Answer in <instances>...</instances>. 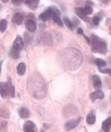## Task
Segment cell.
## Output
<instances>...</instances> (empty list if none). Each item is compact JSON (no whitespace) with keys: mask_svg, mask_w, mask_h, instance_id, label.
Wrapping results in <instances>:
<instances>
[{"mask_svg":"<svg viewBox=\"0 0 111 132\" xmlns=\"http://www.w3.org/2000/svg\"><path fill=\"white\" fill-rule=\"evenodd\" d=\"M59 57H60V62L64 68L71 71L79 68L83 61V57L80 51L72 47L65 48L63 51L60 52Z\"/></svg>","mask_w":111,"mask_h":132,"instance_id":"obj_1","label":"cell"},{"mask_svg":"<svg viewBox=\"0 0 111 132\" xmlns=\"http://www.w3.org/2000/svg\"><path fill=\"white\" fill-rule=\"evenodd\" d=\"M28 91L34 97L42 99L46 95V84L40 75L35 74L29 78L27 85Z\"/></svg>","mask_w":111,"mask_h":132,"instance_id":"obj_2","label":"cell"},{"mask_svg":"<svg viewBox=\"0 0 111 132\" xmlns=\"http://www.w3.org/2000/svg\"><path fill=\"white\" fill-rule=\"evenodd\" d=\"M91 50L95 53H100V54H106L107 52V47H106V43L97 36H91Z\"/></svg>","mask_w":111,"mask_h":132,"instance_id":"obj_3","label":"cell"},{"mask_svg":"<svg viewBox=\"0 0 111 132\" xmlns=\"http://www.w3.org/2000/svg\"><path fill=\"white\" fill-rule=\"evenodd\" d=\"M0 91H1V96H14V88L10 83L3 82L0 85Z\"/></svg>","mask_w":111,"mask_h":132,"instance_id":"obj_4","label":"cell"},{"mask_svg":"<svg viewBox=\"0 0 111 132\" xmlns=\"http://www.w3.org/2000/svg\"><path fill=\"white\" fill-rule=\"evenodd\" d=\"M55 35H57V33L54 32H48V33H44L42 35V41L43 43L46 44H49V45H53V44H58V42L55 41Z\"/></svg>","mask_w":111,"mask_h":132,"instance_id":"obj_5","label":"cell"},{"mask_svg":"<svg viewBox=\"0 0 111 132\" xmlns=\"http://www.w3.org/2000/svg\"><path fill=\"white\" fill-rule=\"evenodd\" d=\"M50 9L52 10V19L54 20V22L57 23L59 27H63V22L60 19V11L55 7H50Z\"/></svg>","mask_w":111,"mask_h":132,"instance_id":"obj_6","label":"cell"},{"mask_svg":"<svg viewBox=\"0 0 111 132\" xmlns=\"http://www.w3.org/2000/svg\"><path fill=\"white\" fill-rule=\"evenodd\" d=\"M24 131L25 132H36L37 131L36 125L31 121L25 122V125H24Z\"/></svg>","mask_w":111,"mask_h":132,"instance_id":"obj_7","label":"cell"},{"mask_svg":"<svg viewBox=\"0 0 111 132\" xmlns=\"http://www.w3.org/2000/svg\"><path fill=\"white\" fill-rule=\"evenodd\" d=\"M79 122H80V119H77V120H71V121L67 122L66 124H65V129H66L67 131L73 129V128H75L76 126L79 124Z\"/></svg>","mask_w":111,"mask_h":132,"instance_id":"obj_8","label":"cell"},{"mask_svg":"<svg viewBox=\"0 0 111 132\" xmlns=\"http://www.w3.org/2000/svg\"><path fill=\"white\" fill-rule=\"evenodd\" d=\"M25 28H26V29L29 32H34L37 29V25L36 23H35V21L29 19V20H26V22H25Z\"/></svg>","mask_w":111,"mask_h":132,"instance_id":"obj_9","label":"cell"},{"mask_svg":"<svg viewBox=\"0 0 111 132\" xmlns=\"http://www.w3.org/2000/svg\"><path fill=\"white\" fill-rule=\"evenodd\" d=\"M13 48H15L16 50H21L24 47V41H23V39L20 37V36H17L16 39H15V41L13 43V45H12Z\"/></svg>","mask_w":111,"mask_h":132,"instance_id":"obj_10","label":"cell"},{"mask_svg":"<svg viewBox=\"0 0 111 132\" xmlns=\"http://www.w3.org/2000/svg\"><path fill=\"white\" fill-rule=\"evenodd\" d=\"M89 97H90V99H91L92 102H94L96 99H103V98H105V94H104V93L102 91H100V90H97L96 92H94V93L90 94Z\"/></svg>","mask_w":111,"mask_h":132,"instance_id":"obj_11","label":"cell"},{"mask_svg":"<svg viewBox=\"0 0 111 132\" xmlns=\"http://www.w3.org/2000/svg\"><path fill=\"white\" fill-rule=\"evenodd\" d=\"M75 12L77 14L78 16L80 17L81 19L84 20V21H89V18H88V14L84 11V9L83 8H76L75 9Z\"/></svg>","mask_w":111,"mask_h":132,"instance_id":"obj_12","label":"cell"},{"mask_svg":"<svg viewBox=\"0 0 111 132\" xmlns=\"http://www.w3.org/2000/svg\"><path fill=\"white\" fill-rule=\"evenodd\" d=\"M92 81H93V87L95 90H100L102 87V80L99 77V76H93L92 77Z\"/></svg>","mask_w":111,"mask_h":132,"instance_id":"obj_13","label":"cell"},{"mask_svg":"<svg viewBox=\"0 0 111 132\" xmlns=\"http://www.w3.org/2000/svg\"><path fill=\"white\" fill-rule=\"evenodd\" d=\"M12 22L14 24H16V25H21L24 22V16L19 12H16L12 17Z\"/></svg>","mask_w":111,"mask_h":132,"instance_id":"obj_14","label":"cell"},{"mask_svg":"<svg viewBox=\"0 0 111 132\" xmlns=\"http://www.w3.org/2000/svg\"><path fill=\"white\" fill-rule=\"evenodd\" d=\"M40 18H41V19H42V21H44V22L48 21V20L50 19V18H52V10H51V9L49 8L47 10V11H44V12H42V13L41 14Z\"/></svg>","mask_w":111,"mask_h":132,"instance_id":"obj_15","label":"cell"},{"mask_svg":"<svg viewBox=\"0 0 111 132\" xmlns=\"http://www.w3.org/2000/svg\"><path fill=\"white\" fill-rule=\"evenodd\" d=\"M40 0H26L25 4L27 5V7L31 10H36L39 6Z\"/></svg>","mask_w":111,"mask_h":132,"instance_id":"obj_16","label":"cell"},{"mask_svg":"<svg viewBox=\"0 0 111 132\" xmlns=\"http://www.w3.org/2000/svg\"><path fill=\"white\" fill-rule=\"evenodd\" d=\"M19 115L21 118H28L29 116H30V112H29V110L26 109V108H21L19 110Z\"/></svg>","mask_w":111,"mask_h":132,"instance_id":"obj_17","label":"cell"},{"mask_svg":"<svg viewBox=\"0 0 111 132\" xmlns=\"http://www.w3.org/2000/svg\"><path fill=\"white\" fill-rule=\"evenodd\" d=\"M110 127H111V117H109V118H107L106 121L103 123L102 127H103L104 132H109V128H110Z\"/></svg>","mask_w":111,"mask_h":132,"instance_id":"obj_18","label":"cell"},{"mask_svg":"<svg viewBox=\"0 0 111 132\" xmlns=\"http://www.w3.org/2000/svg\"><path fill=\"white\" fill-rule=\"evenodd\" d=\"M17 73H18L19 76H23L25 73V64L24 62H21V63L18 64V66H17Z\"/></svg>","mask_w":111,"mask_h":132,"instance_id":"obj_19","label":"cell"},{"mask_svg":"<svg viewBox=\"0 0 111 132\" xmlns=\"http://www.w3.org/2000/svg\"><path fill=\"white\" fill-rule=\"evenodd\" d=\"M95 121H96V117H95L94 112H90L89 115L87 116V122L89 125L95 124Z\"/></svg>","mask_w":111,"mask_h":132,"instance_id":"obj_20","label":"cell"},{"mask_svg":"<svg viewBox=\"0 0 111 132\" xmlns=\"http://www.w3.org/2000/svg\"><path fill=\"white\" fill-rule=\"evenodd\" d=\"M11 58L12 59H14V60H17V59L19 58L20 57V51L19 50H16L15 48H11Z\"/></svg>","mask_w":111,"mask_h":132,"instance_id":"obj_21","label":"cell"},{"mask_svg":"<svg viewBox=\"0 0 111 132\" xmlns=\"http://www.w3.org/2000/svg\"><path fill=\"white\" fill-rule=\"evenodd\" d=\"M95 63H96V65H97L99 68H103V67L106 66V62L104 61V60H102V59H96V60H95Z\"/></svg>","mask_w":111,"mask_h":132,"instance_id":"obj_22","label":"cell"},{"mask_svg":"<svg viewBox=\"0 0 111 132\" xmlns=\"http://www.w3.org/2000/svg\"><path fill=\"white\" fill-rule=\"evenodd\" d=\"M7 26H8V22L6 21L5 19H3L0 21V31L1 32H4L7 28Z\"/></svg>","mask_w":111,"mask_h":132,"instance_id":"obj_23","label":"cell"},{"mask_svg":"<svg viewBox=\"0 0 111 132\" xmlns=\"http://www.w3.org/2000/svg\"><path fill=\"white\" fill-rule=\"evenodd\" d=\"M63 23H65V25H66L67 27L70 28V29H72V23H71V21H70L67 17H64V18H63Z\"/></svg>","mask_w":111,"mask_h":132,"instance_id":"obj_24","label":"cell"},{"mask_svg":"<svg viewBox=\"0 0 111 132\" xmlns=\"http://www.w3.org/2000/svg\"><path fill=\"white\" fill-rule=\"evenodd\" d=\"M100 21H101V16H99V14L95 15V16L93 17V19H92V22H93L94 25H98V24L100 23Z\"/></svg>","mask_w":111,"mask_h":132,"instance_id":"obj_25","label":"cell"},{"mask_svg":"<svg viewBox=\"0 0 111 132\" xmlns=\"http://www.w3.org/2000/svg\"><path fill=\"white\" fill-rule=\"evenodd\" d=\"M83 9H84V11H85L88 15L92 13V8L90 6H87V7H85V8H83Z\"/></svg>","mask_w":111,"mask_h":132,"instance_id":"obj_26","label":"cell"},{"mask_svg":"<svg viewBox=\"0 0 111 132\" xmlns=\"http://www.w3.org/2000/svg\"><path fill=\"white\" fill-rule=\"evenodd\" d=\"M26 0H12V3H13L14 5H20L21 3L23 2H25Z\"/></svg>","mask_w":111,"mask_h":132,"instance_id":"obj_27","label":"cell"},{"mask_svg":"<svg viewBox=\"0 0 111 132\" xmlns=\"http://www.w3.org/2000/svg\"><path fill=\"white\" fill-rule=\"evenodd\" d=\"M101 73H103V74H109L111 76V69H105V70H101Z\"/></svg>","mask_w":111,"mask_h":132,"instance_id":"obj_28","label":"cell"},{"mask_svg":"<svg viewBox=\"0 0 111 132\" xmlns=\"http://www.w3.org/2000/svg\"><path fill=\"white\" fill-rule=\"evenodd\" d=\"M77 32L79 33V34H81V35H83V36H84V33H83V31H82V29H81V28H78Z\"/></svg>","mask_w":111,"mask_h":132,"instance_id":"obj_29","label":"cell"},{"mask_svg":"<svg viewBox=\"0 0 111 132\" xmlns=\"http://www.w3.org/2000/svg\"><path fill=\"white\" fill-rule=\"evenodd\" d=\"M2 1H3V2H4V3H7V2H8V0H2Z\"/></svg>","mask_w":111,"mask_h":132,"instance_id":"obj_30","label":"cell"},{"mask_svg":"<svg viewBox=\"0 0 111 132\" xmlns=\"http://www.w3.org/2000/svg\"><path fill=\"white\" fill-rule=\"evenodd\" d=\"M110 34H111V27H110Z\"/></svg>","mask_w":111,"mask_h":132,"instance_id":"obj_31","label":"cell"},{"mask_svg":"<svg viewBox=\"0 0 111 132\" xmlns=\"http://www.w3.org/2000/svg\"><path fill=\"white\" fill-rule=\"evenodd\" d=\"M41 132H44V131H41Z\"/></svg>","mask_w":111,"mask_h":132,"instance_id":"obj_32","label":"cell"}]
</instances>
